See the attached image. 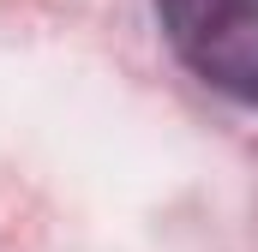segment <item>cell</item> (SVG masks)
<instances>
[{"instance_id": "cell-1", "label": "cell", "mask_w": 258, "mask_h": 252, "mask_svg": "<svg viewBox=\"0 0 258 252\" xmlns=\"http://www.w3.org/2000/svg\"><path fill=\"white\" fill-rule=\"evenodd\" d=\"M174 54L234 102H258V0H156Z\"/></svg>"}]
</instances>
